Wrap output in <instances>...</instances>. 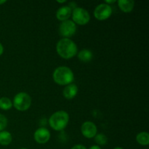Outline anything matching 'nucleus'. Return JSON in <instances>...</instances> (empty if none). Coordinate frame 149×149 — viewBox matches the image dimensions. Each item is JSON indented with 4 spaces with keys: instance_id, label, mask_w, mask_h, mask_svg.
Returning a JSON list of instances; mask_svg holds the SVG:
<instances>
[{
    "instance_id": "f257e3e1",
    "label": "nucleus",
    "mask_w": 149,
    "mask_h": 149,
    "mask_svg": "<svg viewBox=\"0 0 149 149\" xmlns=\"http://www.w3.org/2000/svg\"><path fill=\"white\" fill-rule=\"evenodd\" d=\"M56 50L58 55L64 59H71L78 52L77 46L71 39L63 38L57 43Z\"/></svg>"
},
{
    "instance_id": "f03ea898",
    "label": "nucleus",
    "mask_w": 149,
    "mask_h": 149,
    "mask_svg": "<svg viewBox=\"0 0 149 149\" xmlns=\"http://www.w3.org/2000/svg\"><path fill=\"white\" fill-rule=\"evenodd\" d=\"M52 77L54 81L59 85H68L74 79V73L67 66H60L55 69Z\"/></svg>"
},
{
    "instance_id": "7ed1b4c3",
    "label": "nucleus",
    "mask_w": 149,
    "mask_h": 149,
    "mask_svg": "<svg viewBox=\"0 0 149 149\" xmlns=\"http://www.w3.org/2000/svg\"><path fill=\"white\" fill-rule=\"evenodd\" d=\"M69 122V115L65 111H58L54 113L49 119V124L51 127L56 131H61L65 129Z\"/></svg>"
},
{
    "instance_id": "20e7f679",
    "label": "nucleus",
    "mask_w": 149,
    "mask_h": 149,
    "mask_svg": "<svg viewBox=\"0 0 149 149\" xmlns=\"http://www.w3.org/2000/svg\"><path fill=\"white\" fill-rule=\"evenodd\" d=\"M31 105V97L28 93L22 92L15 95L13 99V106L20 111H25L30 108Z\"/></svg>"
},
{
    "instance_id": "39448f33",
    "label": "nucleus",
    "mask_w": 149,
    "mask_h": 149,
    "mask_svg": "<svg viewBox=\"0 0 149 149\" xmlns=\"http://www.w3.org/2000/svg\"><path fill=\"white\" fill-rule=\"evenodd\" d=\"M72 21L74 23L79 25V26H84L87 24L90 20V13L85 9L81 7H76L72 10Z\"/></svg>"
},
{
    "instance_id": "423d86ee",
    "label": "nucleus",
    "mask_w": 149,
    "mask_h": 149,
    "mask_svg": "<svg viewBox=\"0 0 149 149\" xmlns=\"http://www.w3.org/2000/svg\"><path fill=\"white\" fill-rule=\"evenodd\" d=\"M77 31V26L72 20L63 21L59 26V33L61 36L66 39L74 36Z\"/></svg>"
},
{
    "instance_id": "0eeeda50",
    "label": "nucleus",
    "mask_w": 149,
    "mask_h": 149,
    "mask_svg": "<svg viewBox=\"0 0 149 149\" xmlns=\"http://www.w3.org/2000/svg\"><path fill=\"white\" fill-rule=\"evenodd\" d=\"M112 14V8L110 5L106 4H100L94 10V16L97 20H105L109 18Z\"/></svg>"
},
{
    "instance_id": "6e6552de",
    "label": "nucleus",
    "mask_w": 149,
    "mask_h": 149,
    "mask_svg": "<svg viewBox=\"0 0 149 149\" xmlns=\"http://www.w3.org/2000/svg\"><path fill=\"white\" fill-rule=\"evenodd\" d=\"M81 131L84 137L87 138H93L97 135V129L96 125L93 122L87 121L82 124Z\"/></svg>"
},
{
    "instance_id": "1a4fd4ad",
    "label": "nucleus",
    "mask_w": 149,
    "mask_h": 149,
    "mask_svg": "<svg viewBox=\"0 0 149 149\" xmlns=\"http://www.w3.org/2000/svg\"><path fill=\"white\" fill-rule=\"evenodd\" d=\"M35 141L39 144H45L50 139V132L47 129L44 127L36 130L33 135Z\"/></svg>"
},
{
    "instance_id": "9d476101",
    "label": "nucleus",
    "mask_w": 149,
    "mask_h": 149,
    "mask_svg": "<svg viewBox=\"0 0 149 149\" xmlns=\"http://www.w3.org/2000/svg\"><path fill=\"white\" fill-rule=\"evenodd\" d=\"M72 14V9L69 6H64L58 10L56 13V17L60 21H65L68 20Z\"/></svg>"
},
{
    "instance_id": "9b49d317",
    "label": "nucleus",
    "mask_w": 149,
    "mask_h": 149,
    "mask_svg": "<svg viewBox=\"0 0 149 149\" xmlns=\"http://www.w3.org/2000/svg\"><path fill=\"white\" fill-rule=\"evenodd\" d=\"M78 90L79 89L77 84L71 83V84L65 86L63 91V95L65 98L68 99V100H71L76 97L78 93Z\"/></svg>"
},
{
    "instance_id": "f8f14e48",
    "label": "nucleus",
    "mask_w": 149,
    "mask_h": 149,
    "mask_svg": "<svg viewBox=\"0 0 149 149\" xmlns=\"http://www.w3.org/2000/svg\"><path fill=\"white\" fill-rule=\"evenodd\" d=\"M117 3L119 9L125 13H131L135 6V1L132 0H119Z\"/></svg>"
},
{
    "instance_id": "ddd939ff",
    "label": "nucleus",
    "mask_w": 149,
    "mask_h": 149,
    "mask_svg": "<svg viewBox=\"0 0 149 149\" xmlns=\"http://www.w3.org/2000/svg\"><path fill=\"white\" fill-rule=\"evenodd\" d=\"M78 58L79 60H80L82 62H90L93 58V54L92 51H90V49H82V50H81L78 53Z\"/></svg>"
},
{
    "instance_id": "4468645a",
    "label": "nucleus",
    "mask_w": 149,
    "mask_h": 149,
    "mask_svg": "<svg viewBox=\"0 0 149 149\" xmlns=\"http://www.w3.org/2000/svg\"><path fill=\"white\" fill-rule=\"evenodd\" d=\"M12 141L13 137L10 132L5 130L0 132V144L1 146H8L11 143Z\"/></svg>"
},
{
    "instance_id": "2eb2a0df",
    "label": "nucleus",
    "mask_w": 149,
    "mask_h": 149,
    "mask_svg": "<svg viewBox=\"0 0 149 149\" xmlns=\"http://www.w3.org/2000/svg\"><path fill=\"white\" fill-rule=\"evenodd\" d=\"M136 141L140 145L148 146L149 144V134L147 132H141L136 136Z\"/></svg>"
},
{
    "instance_id": "dca6fc26",
    "label": "nucleus",
    "mask_w": 149,
    "mask_h": 149,
    "mask_svg": "<svg viewBox=\"0 0 149 149\" xmlns=\"http://www.w3.org/2000/svg\"><path fill=\"white\" fill-rule=\"evenodd\" d=\"M13 107V103L10 98L7 97H2L0 98V109L1 110H10Z\"/></svg>"
},
{
    "instance_id": "f3484780",
    "label": "nucleus",
    "mask_w": 149,
    "mask_h": 149,
    "mask_svg": "<svg viewBox=\"0 0 149 149\" xmlns=\"http://www.w3.org/2000/svg\"><path fill=\"white\" fill-rule=\"evenodd\" d=\"M95 142L100 146H104L107 143L108 138L104 134H97V135L95 136Z\"/></svg>"
},
{
    "instance_id": "a211bd4d",
    "label": "nucleus",
    "mask_w": 149,
    "mask_h": 149,
    "mask_svg": "<svg viewBox=\"0 0 149 149\" xmlns=\"http://www.w3.org/2000/svg\"><path fill=\"white\" fill-rule=\"evenodd\" d=\"M7 119L5 116L0 113V132L4 131L7 126Z\"/></svg>"
},
{
    "instance_id": "6ab92c4d",
    "label": "nucleus",
    "mask_w": 149,
    "mask_h": 149,
    "mask_svg": "<svg viewBox=\"0 0 149 149\" xmlns=\"http://www.w3.org/2000/svg\"><path fill=\"white\" fill-rule=\"evenodd\" d=\"M71 149H87L84 146L81 145V144H78V145H75L74 146H73Z\"/></svg>"
},
{
    "instance_id": "aec40b11",
    "label": "nucleus",
    "mask_w": 149,
    "mask_h": 149,
    "mask_svg": "<svg viewBox=\"0 0 149 149\" xmlns=\"http://www.w3.org/2000/svg\"><path fill=\"white\" fill-rule=\"evenodd\" d=\"M105 2H106V4L110 5L111 4H113V3L116 2V1H115V0H111H111H106V1H105Z\"/></svg>"
},
{
    "instance_id": "412c9836",
    "label": "nucleus",
    "mask_w": 149,
    "mask_h": 149,
    "mask_svg": "<svg viewBox=\"0 0 149 149\" xmlns=\"http://www.w3.org/2000/svg\"><path fill=\"white\" fill-rule=\"evenodd\" d=\"M3 52H4V47H3V45L0 43V56L2 55Z\"/></svg>"
},
{
    "instance_id": "4be33fe9",
    "label": "nucleus",
    "mask_w": 149,
    "mask_h": 149,
    "mask_svg": "<svg viewBox=\"0 0 149 149\" xmlns=\"http://www.w3.org/2000/svg\"><path fill=\"white\" fill-rule=\"evenodd\" d=\"M89 149H101V148H100V147L99 146L94 145V146H93L90 147V148H89Z\"/></svg>"
},
{
    "instance_id": "5701e85b",
    "label": "nucleus",
    "mask_w": 149,
    "mask_h": 149,
    "mask_svg": "<svg viewBox=\"0 0 149 149\" xmlns=\"http://www.w3.org/2000/svg\"><path fill=\"white\" fill-rule=\"evenodd\" d=\"M5 2H7V1H5V0H1V1H0V5L2 4H4Z\"/></svg>"
},
{
    "instance_id": "b1692460",
    "label": "nucleus",
    "mask_w": 149,
    "mask_h": 149,
    "mask_svg": "<svg viewBox=\"0 0 149 149\" xmlns=\"http://www.w3.org/2000/svg\"><path fill=\"white\" fill-rule=\"evenodd\" d=\"M57 2H58V3H65V2H66V1H65V0H63V1H59V0H58V1H57Z\"/></svg>"
},
{
    "instance_id": "393cba45",
    "label": "nucleus",
    "mask_w": 149,
    "mask_h": 149,
    "mask_svg": "<svg viewBox=\"0 0 149 149\" xmlns=\"http://www.w3.org/2000/svg\"><path fill=\"white\" fill-rule=\"evenodd\" d=\"M113 149H123V148H121V147H116V148H114Z\"/></svg>"
},
{
    "instance_id": "a878e982",
    "label": "nucleus",
    "mask_w": 149,
    "mask_h": 149,
    "mask_svg": "<svg viewBox=\"0 0 149 149\" xmlns=\"http://www.w3.org/2000/svg\"><path fill=\"white\" fill-rule=\"evenodd\" d=\"M20 149H27V148H20Z\"/></svg>"
}]
</instances>
